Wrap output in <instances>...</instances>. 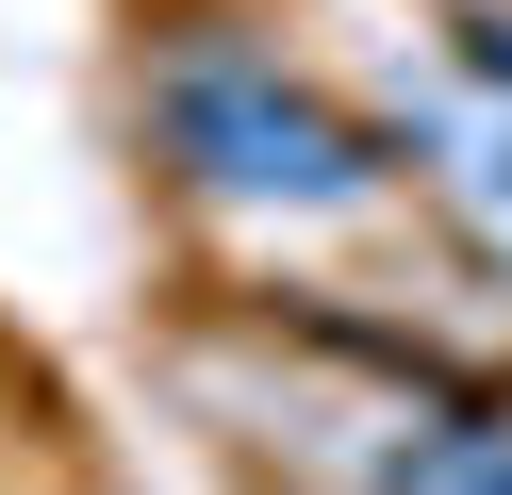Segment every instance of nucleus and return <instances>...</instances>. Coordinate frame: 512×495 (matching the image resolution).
<instances>
[{
    "label": "nucleus",
    "mask_w": 512,
    "mask_h": 495,
    "mask_svg": "<svg viewBox=\"0 0 512 495\" xmlns=\"http://www.w3.org/2000/svg\"><path fill=\"white\" fill-rule=\"evenodd\" d=\"M133 116H149L166 198L215 215V231H248V248H331V231H380L413 198L380 99H347L331 66H298L265 17H232V0H182V17L149 33Z\"/></svg>",
    "instance_id": "f257e3e1"
},
{
    "label": "nucleus",
    "mask_w": 512,
    "mask_h": 495,
    "mask_svg": "<svg viewBox=\"0 0 512 495\" xmlns=\"http://www.w3.org/2000/svg\"><path fill=\"white\" fill-rule=\"evenodd\" d=\"M380 132H397L413 198L446 215V248L512 297V83L463 66L446 33H430V50H380Z\"/></svg>",
    "instance_id": "f03ea898"
},
{
    "label": "nucleus",
    "mask_w": 512,
    "mask_h": 495,
    "mask_svg": "<svg viewBox=\"0 0 512 495\" xmlns=\"http://www.w3.org/2000/svg\"><path fill=\"white\" fill-rule=\"evenodd\" d=\"M364 495H512V380H463L430 413H397L380 462H364Z\"/></svg>",
    "instance_id": "7ed1b4c3"
}]
</instances>
